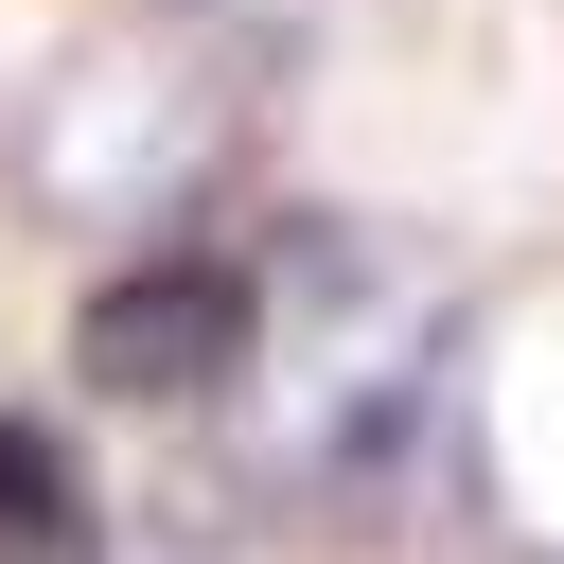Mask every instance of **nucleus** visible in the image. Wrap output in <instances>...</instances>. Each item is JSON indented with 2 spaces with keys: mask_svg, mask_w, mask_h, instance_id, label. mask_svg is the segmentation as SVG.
I'll return each mask as SVG.
<instances>
[{
  "mask_svg": "<svg viewBox=\"0 0 564 564\" xmlns=\"http://www.w3.org/2000/svg\"><path fill=\"white\" fill-rule=\"evenodd\" d=\"M88 546H106V511H88L70 441L0 405V564H88Z\"/></svg>",
  "mask_w": 564,
  "mask_h": 564,
  "instance_id": "obj_2",
  "label": "nucleus"
},
{
  "mask_svg": "<svg viewBox=\"0 0 564 564\" xmlns=\"http://www.w3.org/2000/svg\"><path fill=\"white\" fill-rule=\"evenodd\" d=\"M70 370L106 405H194V388L247 370V282L229 264H123V282L70 300Z\"/></svg>",
  "mask_w": 564,
  "mask_h": 564,
  "instance_id": "obj_1",
  "label": "nucleus"
}]
</instances>
